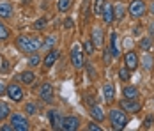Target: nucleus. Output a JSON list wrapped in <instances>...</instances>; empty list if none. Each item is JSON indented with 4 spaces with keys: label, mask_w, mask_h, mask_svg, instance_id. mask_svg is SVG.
<instances>
[{
    "label": "nucleus",
    "mask_w": 154,
    "mask_h": 131,
    "mask_svg": "<svg viewBox=\"0 0 154 131\" xmlns=\"http://www.w3.org/2000/svg\"><path fill=\"white\" fill-rule=\"evenodd\" d=\"M16 46L23 53H35L37 50L43 48V41L41 39H35V37H29V36H20L16 39Z\"/></svg>",
    "instance_id": "1"
},
{
    "label": "nucleus",
    "mask_w": 154,
    "mask_h": 131,
    "mask_svg": "<svg viewBox=\"0 0 154 131\" xmlns=\"http://www.w3.org/2000/svg\"><path fill=\"white\" fill-rule=\"evenodd\" d=\"M110 124H112L113 129H124L129 124V117L126 115V112L122 108L110 110Z\"/></svg>",
    "instance_id": "2"
},
{
    "label": "nucleus",
    "mask_w": 154,
    "mask_h": 131,
    "mask_svg": "<svg viewBox=\"0 0 154 131\" xmlns=\"http://www.w3.org/2000/svg\"><path fill=\"white\" fill-rule=\"evenodd\" d=\"M128 11H129V16L133 20H140V18H143L145 13H147V5H145L143 0H131Z\"/></svg>",
    "instance_id": "3"
},
{
    "label": "nucleus",
    "mask_w": 154,
    "mask_h": 131,
    "mask_svg": "<svg viewBox=\"0 0 154 131\" xmlns=\"http://www.w3.org/2000/svg\"><path fill=\"white\" fill-rule=\"evenodd\" d=\"M11 124L14 126L16 131H29L30 129V124H29L27 117L21 115V114H13L11 115Z\"/></svg>",
    "instance_id": "4"
},
{
    "label": "nucleus",
    "mask_w": 154,
    "mask_h": 131,
    "mask_svg": "<svg viewBox=\"0 0 154 131\" xmlns=\"http://www.w3.org/2000/svg\"><path fill=\"white\" fill-rule=\"evenodd\" d=\"M5 94H7V98L11 99V101L14 103H20L21 99H23V90H21V87L18 85V83H11V85H7V89H5Z\"/></svg>",
    "instance_id": "5"
},
{
    "label": "nucleus",
    "mask_w": 154,
    "mask_h": 131,
    "mask_svg": "<svg viewBox=\"0 0 154 131\" xmlns=\"http://www.w3.org/2000/svg\"><path fill=\"white\" fill-rule=\"evenodd\" d=\"M119 106H121L122 110H126V112H129V114H137V112L142 110V103L140 101H137V99H126V98L121 99Z\"/></svg>",
    "instance_id": "6"
},
{
    "label": "nucleus",
    "mask_w": 154,
    "mask_h": 131,
    "mask_svg": "<svg viewBox=\"0 0 154 131\" xmlns=\"http://www.w3.org/2000/svg\"><path fill=\"white\" fill-rule=\"evenodd\" d=\"M80 128V119L76 115H67V117H62V126L60 129L64 131H76Z\"/></svg>",
    "instance_id": "7"
},
{
    "label": "nucleus",
    "mask_w": 154,
    "mask_h": 131,
    "mask_svg": "<svg viewBox=\"0 0 154 131\" xmlns=\"http://www.w3.org/2000/svg\"><path fill=\"white\" fill-rule=\"evenodd\" d=\"M124 66H126L129 71H135V69L138 67V55H137L133 50H129V51L126 53V57H124Z\"/></svg>",
    "instance_id": "8"
},
{
    "label": "nucleus",
    "mask_w": 154,
    "mask_h": 131,
    "mask_svg": "<svg viewBox=\"0 0 154 131\" xmlns=\"http://www.w3.org/2000/svg\"><path fill=\"white\" fill-rule=\"evenodd\" d=\"M71 62H73V66L76 67V69H82L83 67V53H82V50H80V46H73V50H71Z\"/></svg>",
    "instance_id": "9"
},
{
    "label": "nucleus",
    "mask_w": 154,
    "mask_h": 131,
    "mask_svg": "<svg viewBox=\"0 0 154 131\" xmlns=\"http://www.w3.org/2000/svg\"><path fill=\"white\" fill-rule=\"evenodd\" d=\"M108 51H110V55L113 58H117L121 55V50H119V43H117V34L115 32H112L110 34V44H108Z\"/></svg>",
    "instance_id": "10"
},
{
    "label": "nucleus",
    "mask_w": 154,
    "mask_h": 131,
    "mask_svg": "<svg viewBox=\"0 0 154 131\" xmlns=\"http://www.w3.org/2000/svg\"><path fill=\"white\" fill-rule=\"evenodd\" d=\"M48 119H50L51 129H60V126H62V115L59 114V110H50V112H48Z\"/></svg>",
    "instance_id": "11"
},
{
    "label": "nucleus",
    "mask_w": 154,
    "mask_h": 131,
    "mask_svg": "<svg viewBox=\"0 0 154 131\" xmlns=\"http://www.w3.org/2000/svg\"><path fill=\"white\" fill-rule=\"evenodd\" d=\"M101 16H103V21H105L106 25H112V21L115 20V5H113V4H106Z\"/></svg>",
    "instance_id": "12"
},
{
    "label": "nucleus",
    "mask_w": 154,
    "mask_h": 131,
    "mask_svg": "<svg viewBox=\"0 0 154 131\" xmlns=\"http://www.w3.org/2000/svg\"><path fill=\"white\" fill-rule=\"evenodd\" d=\"M39 96H41L43 101L50 103L51 99H53V87H51L50 83H43L41 89H39Z\"/></svg>",
    "instance_id": "13"
},
{
    "label": "nucleus",
    "mask_w": 154,
    "mask_h": 131,
    "mask_svg": "<svg viewBox=\"0 0 154 131\" xmlns=\"http://www.w3.org/2000/svg\"><path fill=\"white\" fill-rule=\"evenodd\" d=\"M103 98H105V103L112 104V101L115 99V87H113V83H105L103 85Z\"/></svg>",
    "instance_id": "14"
},
{
    "label": "nucleus",
    "mask_w": 154,
    "mask_h": 131,
    "mask_svg": "<svg viewBox=\"0 0 154 131\" xmlns=\"http://www.w3.org/2000/svg\"><path fill=\"white\" fill-rule=\"evenodd\" d=\"M103 37H105V34H103V29H99V27H96V29H92V36H91V41L94 43V46L96 48H101L103 46Z\"/></svg>",
    "instance_id": "15"
},
{
    "label": "nucleus",
    "mask_w": 154,
    "mask_h": 131,
    "mask_svg": "<svg viewBox=\"0 0 154 131\" xmlns=\"http://www.w3.org/2000/svg\"><path fill=\"white\" fill-rule=\"evenodd\" d=\"M34 80H35V74L32 73V71H23V73H20L16 76V82H21L25 85H32Z\"/></svg>",
    "instance_id": "16"
},
{
    "label": "nucleus",
    "mask_w": 154,
    "mask_h": 131,
    "mask_svg": "<svg viewBox=\"0 0 154 131\" xmlns=\"http://www.w3.org/2000/svg\"><path fill=\"white\" fill-rule=\"evenodd\" d=\"M122 96L126 99H137V98H138V89L133 87V85H124Z\"/></svg>",
    "instance_id": "17"
},
{
    "label": "nucleus",
    "mask_w": 154,
    "mask_h": 131,
    "mask_svg": "<svg viewBox=\"0 0 154 131\" xmlns=\"http://www.w3.org/2000/svg\"><path fill=\"white\" fill-rule=\"evenodd\" d=\"M57 58H59V51L57 50H50L46 53V57H45V67H51L57 62Z\"/></svg>",
    "instance_id": "18"
},
{
    "label": "nucleus",
    "mask_w": 154,
    "mask_h": 131,
    "mask_svg": "<svg viewBox=\"0 0 154 131\" xmlns=\"http://www.w3.org/2000/svg\"><path fill=\"white\" fill-rule=\"evenodd\" d=\"M13 16V5L9 2H2L0 4V18H11Z\"/></svg>",
    "instance_id": "19"
},
{
    "label": "nucleus",
    "mask_w": 154,
    "mask_h": 131,
    "mask_svg": "<svg viewBox=\"0 0 154 131\" xmlns=\"http://www.w3.org/2000/svg\"><path fill=\"white\" fill-rule=\"evenodd\" d=\"M91 115H92V119L97 120V122H103V119H105V114H103L101 106H97V104H92V106H91Z\"/></svg>",
    "instance_id": "20"
},
{
    "label": "nucleus",
    "mask_w": 154,
    "mask_h": 131,
    "mask_svg": "<svg viewBox=\"0 0 154 131\" xmlns=\"http://www.w3.org/2000/svg\"><path fill=\"white\" fill-rule=\"evenodd\" d=\"M105 5H106V0H94L92 4V13L96 16H101L103 14V9H105Z\"/></svg>",
    "instance_id": "21"
},
{
    "label": "nucleus",
    "mask_w": 154,
    "mask_h": 131,
    "mask_svg": "<svg viewBox=\"0 0 154 131\" xmlns=\"http://www.w3.org/2000/svg\"><path fill=\"white\" fill-rule=\"evenodd\" d=\"M11 115V106L7 104V103L0 101V120H4L5 117Z\"/></svg>",
    "instance_id": "22"
},
{
    "label": "nucleus",
    "mask_w": 154,
    "mask_h": 131,
    "mask_svg": "<svg viewBox=\"0 0 154 131\" xmlns=\"http://www.w3.org/2000/svg\"><path fill=\"white\" fill-rule=\"evenodd\" d=\"M138 46H140V50L149 51V50H151V46H152V39H151V37H142V39H140V43H138Z\"/></svg>",
    "instance_id": "23"
},
{
    "label": "nucleus",
    "mask_w": 154,
    "mask_h": 131,
    "mask_svg": "<svg viewBox=\"0 0 154 131\" xmlns=\"http://www.w3.org/2000/svg\"><path fill=\"white\" fill-rule=\"evenodd\" d=\"M129 73H131V71H129L126 66L121 67V69H119V78H121V82H129V76H131Z\"/></svg>",
    "instance_id": "24"
},
{
    "label": "nucleus",
    "mask_w": 154,
    "mask_h": 131,
    "mask_svg": "<svg viewBox=\"0 0 154 131\" xmlns=\"http://www.w3.org/2000/svg\"><path fill=\"white\" fill-rule=\"evenodd\" d=\"M71 7V0H59V11L60 13H67Z\"/></svg>",
    "instance_id": "25"
},
{
    "label": "nucleus",
    "mask_w": 154,
    "mask_h": 131,
    "mask_svg": "<svg viewBox=\"0 0 154 131\" xmlns=\"http://www.w3.org/2000/svg\"><path fill=\"white\" fill-rule=\"evenodd\" d=\"M94 48H96V46H94V43L91 41V39H87V41L83 43V50H85V53H87V55H92Z\"/></svg>",
    "instance_id": "26"
},
{
    "label": "nucleus",
    "mask_w": 154,
    "mask_h": 131,
    "mask_svg": "<svg viewBox=\"0 0 154 131\" xmlns=\"http://www.w3.org/2000/svg\"><path fill=\"white\" fill-rule=\"evenodd\" d=\"M5 39H9V30L0 21V41H5Z\"/></svg>",
    "instance_id": "27"
},
{
    "label": "nucleus",
    "mask_w": 154,
    "mask_h": 131,
    "mask_svg": "<svg viewBox=\"0 0 154 131\" xmlns=\"http://www.w3.org/2000/svg\"><path fill=\"white\" fill-rule=\"evenodd\" d=\"M46 27V18H39V20H35V23H34V29L35 30H45Z\"/></svg>",
    "instance_id": "28"
},
{
    "label": "nucleus",
    "mask_w": 154,
    "mask_h": 131,
    "mask_svg": "<svg viewBox=\"0 0 154 131\" xmlns=\"http://www.w3.org/2000/svg\"><path fill=\"white\" fill-rule=\"evenodd\" d=\"M152 64H154V60H152L151 55H145V57H143V67H145V69H152Z\"/></svg>",
    "instance_id": "29"
},
{
    "label": "nucleus",
    "mask_w": 154,
    "mask_h": 131,
    "mask_svg": "<svg viewBox=\"0 0 154 131\" xmlns=\"http://www.w3.org/2000/svg\"><path fill=\"white\" fill-rule=\"evenodd\" d=\"M122 14H124V5L122 4H117L115 5V20H121Z\"/></svg>",
    "instance_id": "30"
},
{
    "label": "nucleus",
    "mask_w": 154,
    "mask_h": 131,
    "mask_svg": "<svg viewBox=\"0 0 154 131\" xmlns=\"http://www.w3.org/2000/svg\"><path fill=\"white\" fill-rule=\"evenodd\" d=\"M39 62H41V57H39V53H32V57L29 58V64H30L32 67H34V66H37Z\"/></svg>",
    "instance_id": "31"
},
{
    "label": "nucleus",
    "mask_w": 154,
    "mask_h": 131,
    "mask_svg": "<svg viewBox=\"0 0 154 131\" xmlns=\"http://www.w3.org/2000/svg\"><path fill=\"white\" fill-rule=\"evenodd\" d=\"M25 112H27L29 115H35V112H37V110H35V104H34V103H27V104H25Z\"/></svg>",
    "instance_id": "32"
},
{
    "label": "nucleus",
    "mask_w": 154,
    "mask_h": 131,
    "mask_svg": "<svg viewBox=\"0 0 154 131\" xmlns=\"http://www.w3.org/2000/svg\"><path fill=\"white\" fill-rule=\"evenodd\" d=\"M53 44H55V37H53V36H48L46 41L43 43V48H51Z\"/></svg>",
    "instance_id": "33"
},
{
    "label": "nucleus",
    "mask_w": 154,
    "mask_h": 131,
    "mask_svg": "<svg viewBox=\"0 0 154 131\" xmlns=\"http://www.w3.org/2000/svg\"><path fill=\"white\" fill-rule=\"evenodd\" d=\"M87 129L89 131H101V126L96 124V122H89V124H87Z\"/></svg>",
    "instance_id": "34"
},
{
    "label": "nucleus",
    "mask_w": 154,
    "mask_h": 131,
    "mask_svg": "<svg viewBox=\"0 0 154 131\" xmlns=\"http://www.w3.org/2000/svg\"><path fill=\"white\" fill-rule=\"evenodd\" d=\"M152 120H154V115H149L143 120V126H145V128H151V126H152Z\"/></svg>",
    "instance_id": "35"
},
{
    "label": "nucleus",
    "mask_w": 154,
    "mask_h": 131,
    "mask_svg": "<svg viewBox=\"0 0 154 131\" xmlns=\"http://www.w3.org/2000/svg\"><path fill=\"white\" fill-rule=\"evenodd\" d=\"M73 27V20L71 18H66L64 20V29H71Z\"/></svg>",
    "instance_id": "36"
},
{
    "label": "nucleus",
    "mask_w": 154,
    "mask_h": 131,
    "mask_svg": "<svg viewBox=\"0 0 154 131\" xmlns=\"http://www.w3.org/2000/svg\"><path fill=\"white\" fill-rule=\"evenodd\" d=\"M0 129H2V131H13V129H14V126H13V124H4Z\"/></svg>",
    "instance_id": "37"
},
{
    "label": "nucleus",
    "mask_w": 154,
    "mask_h": 131,
    "mask_svg": "<svg viewBox=\"0 0 154 131\" xmlns=\"http://www.w3.org/2000/svg\"><path fill=\"white\" fill-rule=\"evenodd\" d=\"M5 85H4V83H2V82H0V96H4V92H5Z\"/></svg>",
    "instance_id": "38"
},
{
    "label": "nucleus",
    "mask_w": 154,
    "mask_h": 131,
    "mask_svg": "<svg viewBox=\"0 0 154 131\" xmlns=\"http://www.w3.org/2000/svg\"><path fill=\"white\" fill-rule=\"evenodd\" d=\"M87 71H89V74H91V76H94V69H92V66H87Z\"/></svg>",
    "instance_id": "39"
},
{
    "label": "nucleus",
    "mask_w": 154,
    "mask_h": 131,
    "mask_svg": "<svg viewBox=\"0 0 154 131\" xmlns=\"http://www.w3.org/2000/svg\"><path fill=\"white\" fill-rule=\"evenodd\" d=\"M149 34H154V23H149Z\"/></svg>",
    "instance_id": "40"
},
{
    "label": "nucleus",
    "mask_w": 154,
    "mask_h": 131,
    "mask_svg": "<svg viewBox=\"0 0 154 131\" xmlns=\"http://www.w3.org/2000/svg\"><path fill=\"white\" fill-rule=\"evenodd\" d=\"M149 13H151V14L154 16V2H152V4H151V7H149Z\"/></svg>",
    "instance_id": "41"
}]
</instances>
